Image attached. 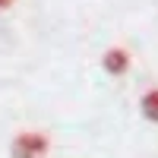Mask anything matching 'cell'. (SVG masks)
Returning <instances> with one entry per match:
<instances>
[{"label":"cell","mask_w":158,"mask_h":158,"mask_svg":"<svg viewBox=\"0 0 158 158\" xmlns=\"http://www.w3.org/2000/svg\"><path fill=\"white\" fill-rule=\"evenodd\" d=\"M48 155V136L22 133L13 142V158H44Z\"/></svg>","instance_id":"1"},{"label":"cell","mask_w":158,"mask_h":158,"mask_svg":"<svg viewBox=\"0 0 158 158\" xmlns=\"http://www.w3.org/2000/svg\"><path fill=\"white\" fill-rule=\"evenodd\" d=\"M101 63H104V70H108V73L120 76V73L130 70V54H127V51H120V48H114V51H108V54H104Z\"/></svg>","instance_id":"2"},{"label":"cell","mask_w":158,"mask_h":158,"mask_svg":"<svg viewBox=\"0 0 158 158\" xmlns=\"http://www.w3.org/2000/svg\"><path fill=\"white\" fill-rule=\"evenodd\" d=\"M142 114L149 117V120L158 123V89H152L146 98H142Z\"/></svg>","instance_id":"3"},{"label":"cell","mask_w":158,"mask_h":158,"mask_svg":"<svg viewBox=\"0 0 158 158\" xmlns=\"http://www.w3.org/2000/svg\"><path fill=\"white\" fill-rule=\"evenodd\" d=\"M10 3H13V0H0V6H10Z\"/></svg>","instance_id":"4"}]
</instances>
